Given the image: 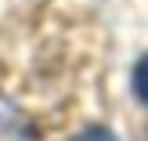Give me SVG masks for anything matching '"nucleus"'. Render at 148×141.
Returning <instances> with one entry per match:
<instances>
[{"mask_svg":"<svg viewBox=\"0 0 148 141\" xmlns=\"http://www.w3.org/2000/svg\"><path fill=\"white\" fill-rule=\"evenodd\" d=\"M0 141H36L29 116L7 98H0Z\"/></svg>","mask_w":148,"mask_h":141,"instance_id":"obj_1","label":"nucleus"},{"mask_svg":"<svg viewBox=\"0 0 148 141\" xmlns=\"http://www.w3.org/2000/svg\"><path fill=\"white\" fill-rule=\"evenodd\" d=\"M134 94H137V98H141L145 105H148V54L134 65Z\"/></svg>","mask_w":148,"mask_h":141,"instance_id":"obj_2","label":"nucleus"},{"mask_svg":"<svg viewBox=\"0 0 148 141\" xmlns=\"http://www.w3.org/2000/svg\"><path fill=\"white\" fill-rule=\"evenodd\" d=\"M72 141H119V138H116L108 127H90V130H83V134H76Z\"/></svg>","mask_w":148,"mask_h":141,"instance_id":"obj_3","label":"nucleus"}]
</instances>
